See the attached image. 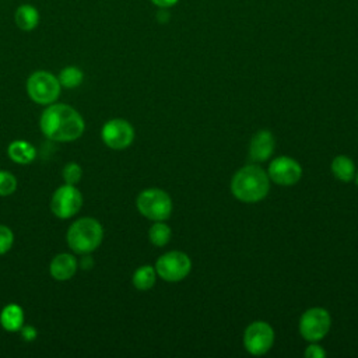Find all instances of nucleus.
I'll list each match as a JSON object with an SVG mask.
<instances>
[{"instance_id": "obj_11", "label": "nucleus", "mask_w": 358, "mask_h": 358, "mask_svg": "<svg viewBox=\"0 0 358 358\" xmlns=\"http://www.w3.org/2000/svg\"><path fill=\"white\" fill-rule=\"evenodd\" d=\"M268 178L281 186L295 185L302 176V168L299 162L291 157H278L271 161L268 166Z\"/></svg>"}, {"instance_id": "obj_23", "label": "nucleus", "mask_w": 358, "mask_h": 358, "mask_svg": "<svg viewBox=\"0 0 358 358\" xmlns=\"http://www.w3.org/2000/svg\"><path fill=\"white\" fill-rule=\"evenodd\" d=\"M13 243H14L13 231L8 227L0 224V255L7 253L11 249Z\"/></svg>"}, {"instance_id": "obj_16", "label": "nucleus", "mask_w": 358, "mask_h": 358, "mask_svg": "<svg viewBox=\"0 0 358 358\" xmlns=\"http://www.w3.org/2000/svg\"><path fill=\"white\" fill-rule=\"evenodd\" d=\"M0 324L7 331H20L24 326V310L17 303H8L0 313Z\"/></svg>"}, {"instance_id": "obj_18", "label": "nucleus", "mask_w": 358, "mask_h": 358, "mask_svg": "<svg viewBox=\"0 0 358 358\" xmlns=\"http://www.w3.org/2000/svg\"><path fill=\"white\" fill-rule=\"evenodd\" d=\"M155 278H157V271L155 267L144 264L140 266L134 273H133V285L138 289V291H147L150 288L154 287L155 284Z\"/></svg>"}, {"instance_id": "obj_22", "label": "nucleus", "mask_w": 358, "mask_h": 358, "mask_svg": "<svg viewBox=\"0 0 358 358\" xmlns=\"http://www.w3.org/2000/svg\"><path fill=\"white\" fill-rule=\"evenodd\" d=\"M17 189V179L11 172L0 171V196H10Z\"/></svg>"}, {"instance_id": "obj_4", "label": "nucleus", "mask_w": 358, "mask_h": 358, "mask_svg": "<svg viewBox=\"0 0 358 358\" xmlns=\"http://www.w3.org/2000/svg\"><path fill=\"white\" fill-rule=\"evenodd\" d=\"M136 206L141 215L152 221H165L172 213V200L169 194L157 187L144 189L137 196Z\"/></svg>"}, {"instance_id": "obj_3", "label": "nucleus", "mask_w": 358, "mask_h": 358, "mask_svg": "<svg viewBox=\"0 0 358 358\" xmlns=\"http://www.w3.org/2000/svg\"><path fill=\"white\" fill-rule=\"evenodd\" d=\"M103 239V228L101 222L92 217L76 220L67 229L66 241L74 253H92Z\"/></svg>"}, {"instance_id": "obj_27", "label": "nucleus", "mask_w": 358, "mask_h": 358, "mask_svg": "<svg viewBox=\"0 0 358 358\" xmlns=\"http://www.w3.org/2000/svg\"><path fill=\"white\" fill-rule=\"evenodd\" d=\"M155 6H158L159 8H168L172 7L173 4L178 3V0H151Z\"/></svg>"}, {"instance_id": "obj_15", "label": "nucleus", "mask_w": 358, "mask_h": 358, "mask_svg": "<svg viewBox=\"0 0 358 358\" xmlns=\"http://www.w3.org/2000/svg\"><path fill=\"white\" fill-rule=\"evenodd\" d=\"M14 21L21 31H34L39 24V11L32 4H21L14 13Z\"/></svg>"}, {"instance_id": "obj_13", "label": "nucleus", "mask_w": 358, "mask_h": 358, "mask_svg": "<svg viewBox=\"0 0 358 358\" xmlns=\"http://www.w3.org/2000/svg\"><path fill=\"white\" fill-rule=\"evenodd\" d=\"M77 267H78V262L73 255L59 253L52 259L49 271L56 281H67L76 274Z\"/></svg>"}, {"instance_id": "obj_21", "label": "nucleus", "mask_w": 358, "mask_h": 358, "mask_svg": "<svg viewBox=\"0 0 358 358\" xmlns=\"http://www.w3.org/2000/svg\"><path fill=\"white\" fill-rule=\"evenodd\" d=\"M62 175H63V179H64V183L76 185L81 180L83 169L77 162H69L67 165H64Z\"/></svg>"}, {"instance_id": "obj_26", "label": "nucleus", "mask_w": 358, "mask_h": 358, "mask_svg": "<svg viewBox=\"0 0 358 358\" xmlns=\"http://www.w3.org/2000/svg\"><path fill=\"white\" fill-rule=\"evenodd\" d=\"M78 264H80V267H81L83 270L88 271V270H91V268L94 267L95 262H94V259L90 256V253H85V255H83V257L80 259Z\"/></svg>"}, {"instance_id": "obj_2", "label": "nucleus", "mask_w": 358, "mask_h": 358, "mask_svg": "<svg viewBox=\"0 0 358 358\" xmlns=\"http://www.w3.org/2000/svg\"><path fill=\"white\" fill-rule=\"evenodd\" d=\"M270 178L259 165H246L236 171L231 180L232 194L243 203H256L266 197Z\"/></svg>"}, {"instance_id": "obj_25", "label": "nucleus", "mask_w": 358, "mask_h": 358, "mask_svg": "<svg viewBox=\"0 0 358 358\" xmlns=\"http://www.w3.org/2000/svg\"><path fill=\"white\" fill-rule=\"evenodd\" d=\"M324 355H326V351L316 344H312L305 350V357H309V358H323Z\"/></svg>"}, {"instance_id": "obj_1", "label": "nucleus", "mask_w": 358, "mask_h": 358, "mask_svg": "<svg viewBox=\"0 0 358 358\" xmlns=\"http://www.w3.org/2000/svg\"><path fill=\"white\" fill-rule=\"evenodd\" d=\"M39 127L45 137L53 141H74L83 136L85 123L78 110L66 103H50L42 112Z\"/></svg>"}, {"instance_id": "obj_6", "label": "nucleus", "mask_w": 358, "mask_h": 358, "mask_svg": "<svg viewBox=\"0 0 358 358\" xmlns=\"http://www.w3.org/2000/svg\"><path fill=\"white\" fill-rule=\"evenodd\" d=\"M192 268V262L189 256L179 250H171L164 253L158 257L155 263L157 274L168 281V282H178L183 280Z\"/></svg>"}, {"instance_id": "obj_9", "label": "nucleus", "mask_w": 358, "mask_h": 358, "mask_svg": "<svg viewBox=\"0 0 358 358\" xmlns=\"http://www.w3.org/2000/svg\"><path fill=\"white\" fill-rule=\"evenodd\" d=\"M274 343V330L273 327L263 320L250 323L243 333V344L248 352L253 355L266 354Z\"/></svg>"}, {"instance_id": "obj_12", "label": "nucleus", "mask_w": 358, "mask_h": 358, "mask_svg": "<svg viewBox=\"0 0 358 358\" xmlns=\"http://www.w3.org/2000/svg\"><path fill=\"white\" fill-rule=\"evenodd\" d=\"M274 137L268 130L257 131L249 144V157L256 162L268 159L274 151Z\"/></svg>"}, {"instance_id": "obj_24", "label": "nucleus", "mask_w": 358, "mask_h": 358, "mask_svg": "<svg viewBox=\"0 0 358 358\" xmlns=\"http://www.w3.org/2000/svg\"><path fill=\"white\" fill-rule=\"evenodd\" d=\"M20 333H21V338L25 340V341H34L38 336V331L34 326H29V324H24L21 329H20Z\"/></svg>"}, {"instance_id": "obj_19", "label": "nucleus", "mask_w": 358, "mask_h": 358, "mask_svg": "<svg viewBox=\"0 0 358 358\" xmlns=\"http://www.w3.org/2000/svg\"><path fill=\"white\" fill-rule=\"evenodd\" d=\"M59 83L62 87L73 90L77 88L83 80H84V73L80 67L77 66H66L64 69H62V71L57 76Z\"/></svg>"}, {"instance_id": "obj_28", "label": "nucleus", "mask_w": 358, "mask_h": 358, "mask_svg": "<svg viewBox=\"0 0 358 358\" xmlns=\"http://www.w3.org/2000/svg\"><path fill=\"white\" fill-rule=\"evenodd\" d=\"M355 182H357V186H358V173H357V176H355Z\"/></svg>"}, {"instance_id": "obj_5", "label": "nucleus", "mask_w": 358, "mask_h": 358, "mask_svg": "<svg viewBox=\"0 0 358 358\" xmlns=\"http://www.w3.org/2000/svg\"><path fill=\"white\" fill-rule=\"evenodd\" d=\"M60 91L62 85L59 78L49 71H34L27 80V92L35 103L50 105L57 101Z\"/></svg>"}, {"instance_id": "obj_14", "label": "nucleus", "mask_w": 358, "mask_h": 358, "mask_svg": "<svg viewBox=\"0 0 358 358\" xmlns=\"http://www.w3.org/2000/svg\"><path fill=\"white\" fill-rule=\"evenodd\" d=\"M7 155L15 164L27 165L35 159L36 151L31 143L25 140H14L7 147Z\"/></svg>"}, {"instance_id": "obj_10", "label": "nucleus", "mask_w": 358, "mask_h": 358, "mask_svg": "<svg viewBox=\"0 0 358 358\" xmlns=\"http://www.w3.org/2000/svg\"><path fill=\"white\" fill-rule=\"evenodd\" d=\"M102 141L112 150H124L134 140V129L124 119H110L101 130Z\"/></svg>"}, {"instance_id": "obj_8", "label": "nucleus", "mask_w": 358, "mask_h": 358, "mask_svg": "<svg viewBox=\"0 0 358 358\" xmlns=\"http://www.w3.org/2000/svg\"><path fill=\"white\" fill-rule=\"evenodd\" d=\"M331 317L324 308H310L299 319V333L308 341L322 340L330 330Z\"/></svg>"}, {"instance_id": "obj_7", "label": "nucleus", "mask_w": 358, "mask_h": 358, "mask_svg": "<svg viewBox=\"0 0 358 358\" xmlns=\"http://www.w3.org/2000/svg\"><path fill=\"white\" fill-rule=\"evenodd\" d=\"M83 206V194L76 187V185L64 183L57 187L50 199V210L52 213L62 218L67 220L76 215Z\"/></svg>"}, {"instance_id": "obj_17", "label": "nucleus", "mask_w": 358, "mask_h": 358, "mask_svg": "<svg viewBox=\"0 0 358 358\" xmlns=\"http://www.w3.org/2000/svg\"><path fill=\"white\" fill-rule=\"evenodd\" d=\"M331 172L341 182H350L355 173V165L347 155H337L331 161Z\"/></svg>"}, {"instance_id": "obj_20", "label": "nucleus", "mask_w": 358, "mask_h": 358, "mask_svg": "<svg viewBox=\"0 0 358 358\" xmlns=\"http://www.w3.org/2000/svg\"><path fill=\"white\" fill-rule=\"evenodd\" d=\"M172 231L164 221H155L148 229V238L155 246H165L171 241Z\"/></svg>"}]
</instances>
